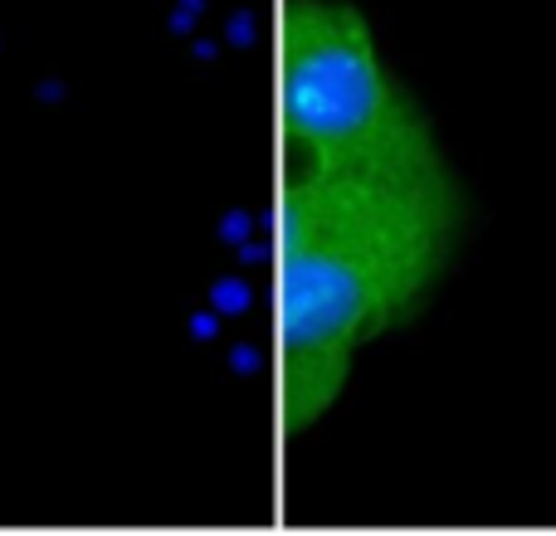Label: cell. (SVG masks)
<instances>
[{"instance_id": "6da1fadb", "label": "cell", "mask_w": 556, "mask_h": 536, "mask_svg": "<svg viewBox=\"0 0 556 536\" xmlns=\"http://www.w3.org/2000/svg\"><path fill=\"white\" fill-rule=\"evenodd\" d=\"M283 107L313 156H352L430 132L410 98L386 78L371 29L342 0H303L288 44Z\"/></svg>"}, {"instance_id": "7a4b0ae2", "label": "cell", "mask_w": 556, "mask_h": 536, "mask_svg": "<svg viewBox=\"0 0 556 536\" xmlns=\"http://www.w3.org/2000/svg\"><path fill=\"white\" fill-rule=\"evenodd\" d=\"M211 307L215 312H244V307H250V283H244V278H215Z\"/></svg>"}, {"instance_id": "3957f363", "label": "cell", "mask_w": 556, "mask_h": 536, "mask_svg": "<svg viewBox=\"0 0 556 536\" xmlns=\"http://www.w3.org/2000/svg\"><path fill=\"white\" fill-rule=\"evenodd\" d=\"M250 230H254V215L250 210H230L220 220V240L225 244H244V240H250Z\"/></svg>"}, {"instance_id": "277c9868", "label": "cell", "mask_w": 556, "mask_h": 536, "mask_svg": "<svg viewBox=\"0 0 556 536\" xmlns=\"http://www.w3.org/2000/svg\"><path fill=\"white\" fill-rule=\"evenodd\" d=\"M230 366H235V371H240V375H254V371H260V366H264L260 346H254V342H240V346H235V352H230Z\"/></svg>"}, {"instance_id": "5b68a950", "label": "cell", "mask_w": 556, "mask_h": 536, "mask_svg": "<svg viewBox=\"0 0 556 536\" xmlns=\"http://www.w3.org/2000/svg\"><path fill=\"white\" fill-rule=\"evenodd\" d=\"M225 39H230V44H250V39H254V15H250V10L230 15V25H225Z\"/></svg>"}, {"instance_id": "8992f818", "label": "cell", "mask_w": 556, "mask_h": 536, "mask_svg": "<svg viewBox=\"0 0 556 536\" xmlns=\"http://www.w3.org/2000/svg\"><path fill=\"white\" fill-rule=\"evenodd\" d=\"M215 332H220V312H215V307H201V312H191V336L211 342Z\"/></svg>"}, {"instance_id": "52a82bcc", "label": "cell", "mask_w": 556, "mask_h": 536, "mask_svg": "<svg viewBox=\"0 0 556 536\" xmlns=\"http://www.w3.org/2000/svg\"><path fill=\"white\" fill-rule=\"evenodd\" d=\"M195 20H201V10L176 0V10H172V29H176V35H195Z\"/></svg>"}, {"instance_id": "ba28073f", "label": "cell", "mask_w": 556, "mask_h": 536, "mask_svg": "<svg viewBox=\"0 0 556 536\" xmlns=\"http://www.w3.org/2000/svg\"><path fill=\"white\" fill-rule=\"evenodd\" d=\"M191 54H195V59H201V64H211V59H215V54H220V44H215V39H211V35H195V39H191Z\"/></svg>"}, {"instance_id": "9c48e42d", "label": "cell", "mask_w": 556, "mask_h": 536, "mask_svg": "<svg viewBox=\"0 0 556 536\" xmlns=\"http://www.w3.org/2000/svg\"><path fill=\"white\" fill-rule=\"evenodd\" d=\"M240 254H244V264H264V259H269V250H264V244H250V240L240 244Z\"/></svg>"}, {"instance_id": "30bf717a", "label": "cell", "mask_w": 556, "mask_h": 536, "mask_svg": "<svg viewBox=\"0 0 556 536\" xmlns=\"http://www.w3.org/2000/svg\"><path fill=\"white\" fill-rule=\"evenodd\" d=\"M39 98H45V103H59V98H64V84H59V78H49V84H39Z\"/></svg>"}]
</instances>
